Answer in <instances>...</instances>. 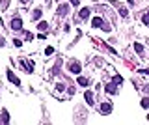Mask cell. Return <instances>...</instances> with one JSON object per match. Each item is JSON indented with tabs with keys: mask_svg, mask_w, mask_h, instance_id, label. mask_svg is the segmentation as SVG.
Listing matches in <instances>:
<instances>
[{
	"mask_svg": "<svg viewBox=\"0 0 149 125\" xmlns=\"http://www.w3.org/2000/svg\"><path fill=\"white\" fill-rule=\"evenodd\" d=\"M91 26L93 28H103L104 32H110V24H108L103 17H93L91 19Z\"/></svg>",
	"mask_w": 149,
	"mask_h": 125,
	"instance_id": "6da1fadb",
	"label": "cell"
},
{
	"mask_svg": "<svg viewBox=\"0 0 149 125\" xmlns=\"http://www.w3.org/2000/svg\"><path fill=\"white\" fill-rule=\"evenodd\" d=\"M67 69L71 73H74V75H78V73H80V69H82V65H80V62H77V60H71L67 64Z\"/></svg>",
	"mask_w": 149,
	"mask_h": 125,
	"instance_id": "7a4b0ae2",
	"label": "cell"
},
{
	"mask_svg": "<svg viewBox=\"0 0 149 125\" xmlns=\"http://www.w3.org/2000/svg\"><path fill=\"white\" fill-rule=\"evenodd\" d=\"M11 30H22V21H21V17H13L11 19V26H9Z\"/></svg>",
	"mask_w": 149,
	"mask_h": 125,
	"instance_id": "3957f363",
	"label": "cell"
},
{
	"mask_svg": "<svg viewBox=\"0 0 149 125\" xmlns=\"http://www.w3.org/2000/svg\"><path fill=\"white\" fill-rule=\"evenodd\" d=\"M99 110L103 112L104 116H108V114H110V112H112V105H110V103H103V105H101V107H99Z\"/></svg>",
	"mask_w": 149,
	"mask_h": 125,
	"instance_id": "277c9868",
	"label": "cell"
},
{
	"mask_svg": "<svg viewBox=\"0 0 149 125\" xmlns=\"http://www.w3.org/2000/svg\"><path fill=\"white\" fill-rule=\"evenodd\" d=\"M84 99H86V103H88L89 107H93V105H95V101H93V92H86V93H84Z\"/></svg>",
	"mask_w": 149,
	"mask_h": 125,
	"instance_id": "5b68a950",
	"label": "cell"
},
{
	"mask_svg": "<svg viewBox=\"0 0 149 125\" xmlns=\"http://www.w3.org/2000/svg\"><path fill=\"white\" fill-rule=\"evenodd\" d=\"M67 10H69L67 4H62V6L58 7V15H60V17H65V15H67Z\"/></svg>",
	"mask_w": 149,
	"mask_h": 125,
	"instance_id": "8992f818",
	"label": "cell"
},
{
	"mask_svg": "<svg viewBox=\"0 0 149 125\" xmlns=\"http://www.w3.org/2000/svg\"><path fill=\"white\" fill-rule=\"evenodd\" d=\"M7 79H9V82H13L15 86H21V80H19V79H17V77H15L11 71H7Z\"/></svg>",
	"mask_w": 149,
	"mask_h": 125,
	"instance_id": "52a82bcc",
	"label": "cell"
},
{
	"mask_svg": "<svg viewBox=\"0 0 149 125\" xmlns=\"http://www.w3.org/2000/svg\"><path fill=\"white\" fill-rule=\"evenodd\" d=\"M22 67H24L28 73L34 71V64H32V62H28V60H22Z\"/></svg>",
	"mask_w": 149,
	"mask_h": 125,
	"instance_id": "ba28073f",
	"label": "cell"
},
{
	"mask_svg": "<svg viewBox=\"0 0 149 125\" xmlns=\"http://www.w3.org/2000/svg\"><path fill=\"white\" fill-rule=\"evenodd\" d=\"M106 92L108 93H117V84H114V82L106 84Z\"/></svg>",
	"mask_w": 149,
	"mask_h": 125,
	"instance_id": "9c48e42d",
	"label": "cell"
},
{
	"mask_svg": "<svg viewBox=\"0 0 149 125\" xmlns=\"http://www.w3.org/2000/svg\"><path fill=\"white\" fill-rule=\"evenodd\" d=\"M78 15H80V19H88L89 17V7H82Z\"/></svg>",
	"mask_w": 149,
	"mask_h": 125,
	"instance_id": "30bf717a",
	"label": "cell"
},
{
	"mask_svg": "<svg viewBox=\"0 0 149 125\" xmlns=\"http://www.w3.org/2000/svg\"><path fill=\"white\" fill-rule=\"evenodd\" d=\"M37 28L41 30V32H43V30H45V32H47V28H49V24H47V21H41V22H39V24H37Z\"/></svg>",
	"mask_w": 149,
	"mask_h": 125,
	"instance_id": "8fae6325",
	"label": "cell"
},
{
	"mask_svg": "<svg viewBox=\"0 0 149 125\" xmlns=\"http://www.w3.org/2000/svg\"><path fill=\"white\" fill-rule=\"evenodd\" d=\"M134 50H136L138 54H142V52H144V47L140 45V43H134Z\"/></svg>",
	"mask_w": 149,
	"mask_h": 125,
	"instance_id": "7c38bea8",
	"label": "cell"
},
{
	"mask_svg": "<svg viewBox=\"0 0 149 125\" xmlns=\"http://www.w3.org/2000/svg\"><path fill=\"white\" fill-rule=\"evenodd\" d=\"M112 82H114V84H121V82H123V77L116 75V77H114V80H112Z\"/></svg>",
	"mask_w": 149,
	"mask_h": 125,
	"instance_id": "4fadbf2b",
	"label": "cell"
},
{
	"mask_svg": "<svg viewBox=\"0 0 149 125\" xmlns=\"http://www.w3.org/2000/svg\"><path fill=\"white\" fill-rule=\"evenodd\" d=\"M142 108H149V97H144L142 99Z\"/></svg>",
	"mask_w": 149,
	"mask_h": 125,
	"instance_id": "5bb4252c",
	"label": "cell"
},
{
	"mask_svg": "<svg viewBox=\"0 0 149 125\" xmlns=\"http://www.w3.org/2000/svg\"><path fill=\"white\" fill-rule=\"evenodd\" d=\"M78 84H80V86H88V79H84V77H78Z\"/></svg>",
	"mask_w": 149,
	"mask_h": 125,
	"instance_id": "9a60e30c",
	"label": "cell"
},
{
	"mask_svg": "<svg viewBox=\"0 0 149 125\" xmlns=\"http://www.w3.org/2000/svg\"><path fill=\"white\" fill-rule=\"evenodd\" d=\"M39 17H41V10H36V11L32 13V19H36V21H37Z\"/></svg>",
	"mask_w": 149,
	"mask_h": 125,
	"instance_id": "2e32d148",
	"label": "cell"
},
{
	"mask_svg": "<svg viewBox=\"0 0 149 125\" xmlns=\"http://www.w3.org/2000/svg\"><path fill=\"white\" fill-rule=\"evenodd\" d=\"M142 21H144V24H146V26H149V13L144 15V19H142Z\"/></svg>",
	"mask_w": 149,
	"mask_h": 125,
	"instance_id": "e0dca14e",
	"label": "cell"
},
{
	"mask_svg": "<svg viewBox=\"0 0 149 125\" xmlns=\"http://www.w3.org/2000/svg\"><path fill=\"white\" fill-rule=\"evenodd\" d=\"M24 37H26V41H32V39H34V36H32L30 32H26V34H24Z\"/></svg>",
	"mask_w": 149,
	"mask_h": 125,
	"instance_id": "ac0fdd59",
	"label": "cell"
},
{
	"mask_svg": "<svg viewBox=\"0 0 149 125\" xmlns=\"http://www.w3.org/2000/svg\"><path fill=\"white\" fill-rule=\"evenodd\" d=\"M121 15H123V17H127V15H129V11H127V7H121Z\"/></svg>",
	"mask_w": 149,
	"mask_h": 125,
	"instance_id": "d6986e66",
	"label": "cell"
},
{
	"mask_svg": "<svg viewBox=\"0 0 149 125\" xmlns=\"http://www.w3.org/2000/svg\"><path fill=\"white\" fill-rule=\"evenodd\" d=\"M52 52H54L52 47H47V49H45V54H52Z\"/></svg>",
	"mask_w": 149,
	"mask_h": 125,
	"instance_id": "ffe728a7",
	"label": "cell"
},
{
	"mask_svg": "<svg viewBox=\"0 0 149 125\" xmlns=\"http://www.w3.org/2000/svg\"><path fill=\"white\" fill-rule=\"evenodd\" d=\"M13 43H15V47H22V41L21 39H15Z\"/></svg>",
	"mask_w": 149,
	"mask_h": 125,
	"instance_id": "44dd1931",
	"label": "cell"
},
{
	"mask_svg": "<svg viewBox=\"0 0 149 125\" xmlns=\"http://www.w3.org/2000/svg\"><path fill=\"white\" fill-rule=\"evenodd\" d=\"M2 116H4V122H9V118H7V112H6V110L2 112Z\"/></svg>",
	"mask_w": 149,
	"mask_h": 125,
	"instance_id": "7402d4cb",
	"label": "cell"
},
{
	"mask_svg": "<svg viewBox=\"0 0 149 125\" xmlns=\"http://www.w3.org/2000/svg\"><path fill=\"white\" fill-rule=\"evenodd\" d=\"M4 45H6V39H4V37L0 36V47H4Z\"/></svg>",
	"mask_w": 149,
	"mask_h": 125,
	"instance_id": "603a6c76",
	"label": "cell"
},
{
	"mask_svg": "<svg viewBox=\"0 0 149 125\" xmlns=\"http://www.w3.org/2000/svg\"><path fill=\"white\" fill-rule=\"evenodd\" d=\"M71 4H73V6H78V4H80V0H71Z\"/></svg>",
	"mask_w": 149,
	"mask_h": 125,
	"instance_id": "cb8c5ba5",
	"label": "cell"
},
{
	"mask_svg": "<svg viewBox=\"0 0 149 125\" xmlns=\"http://www.w3.org/2000/svg\"><path fill=\"white\" fill-rule=\"evenodd\" d=\"M140 71H142L144 75H149V69H140Z\"/></svg>",
	"mask_w": 149,
	"mask_h": 125,
	"instance_id": "d4e9b609",
	"label": "cell"
},
{
	"mask_svg": "<svg viewBox=\"0 0 149 125\" xmlns=\"http://www.w3.org/2000/svg\"><path fill=\"white\" fill-rule=\"evenodd\" d=\"M147 13H149V10H147Z\"/></svg>",
	"mask_w": 149,
	"mask_h": 125,
	"instance_id": "484cf974",
	"label": "cell"
}]
</instances>
